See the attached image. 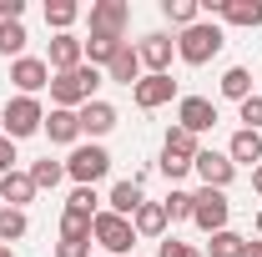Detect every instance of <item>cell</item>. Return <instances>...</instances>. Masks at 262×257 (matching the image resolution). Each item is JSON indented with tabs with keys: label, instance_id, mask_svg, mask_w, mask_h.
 Here are the masks:
<instances>
[{
	"label": "cell",
	"instance_id": "6da1fadb",
	"mask_svg": "<svg viewBox=\"0 0 262 257\" xmlns=\"http://www.w3.org/2000/svg\"><path fill=\"white\" fill-rule=\"evenodd\" d=\"M96 86H101V71H96V66H76V71L51 76V101H56V111H71V106H86Z\"/></svg>",
	"mask_w": 262,
	"mask_h": 257
},
{
	"label": "cell",
	"instance_id": "7a4b0ae2",
	"mask_svg": "<svg viewBox=\"0 0 262 257\" xmlns=\"http://www.w3.org/2000/svg\"><path fill=\"white\" fill-rule=\"evenodd\" d=\"M217 51H222V31H217V26H202V20L187 26L182 40H177V56H182L187 66H207Z\"/></svg>",
	"mask_w": 262,
	"mask_h": 257
},
{
	"label": "cell",
	"instance_id": "3957f363",
	"mask_svg": "<svg viewBox=\"0 0 262 257\" xmlns=\"http://www.w3.org/2000/svg\"><path fill=\"white\" fill-rule=\"evenodd\" d=\"M91 237L106 247V257H121V252H131V247H136V227H131L126 217H116V212H96Z\"/></svg>",
	"mask_w": 262,
	"mask_h": 257
},
{
	"label": "cell",
	"instance_id": "277c9868",
	"mask_svg": "<svg viewBox=\"0 0 262 257\" xmlns=\"http://www.w3.org/2000/svg\"><path fill=\"white\" fill-rule=\"evenodd\" d=\"M106 172H111L106 146H76V152H71V161H66V177H76V187H96Z\"/></svg>",
	"mask_w": 262,
	"mask_h": 257
},
{
	"label": "cell",
	"instance_id": "5b68a950",
	"mask_svg": "<svg viewBox=\"0 0 262 257\" xmlns=\"http://www.w3.org/2000/svg\"><path fill=\"white\" fill-rule=\"evenodd\" d=\"M40 126H46V111H40V101H35V96H15L10 106H5V136H10V141L35 136Z\"/></svg>",
	"mask_w": 262,
	"mask_h": 257
},
{
	"label": "cell",
	"instance_id": "8992f818",
	"mask_svg": "<svg viewBox=\"0 0 262 257\" xmlns=\"http://www.w3.org/2000/svg\"><path fill=\"white\" fill-rule=\"evenodd\" d=\"M196 197V207H192V222L202 227V232H227V212H232V202L217 187H202V192H192Z\"/></svg>",
	"mask_w": 262,
	"mask_h": 257
},
{
	"label": "cell",
	"instance_id": "52a82bcc",
	"mask_svg": "<svg viewBox=\"0 0 262 257\" xmlns=\"http://www.w3.org/2000/svg\"><path fill=\"white\" fill-rule=\"evenodd\" d=\"M126 20H131L126 0H96V5H91V35H116V40H121Z\"/></svg>",
	"mask_w": 262,
	"mask_h": 257
},
{
	"label": "cell",
	"instance_id": "ba28073f",
	"mask_svg": "<svg viewBox=\"0 0 262 257\" xmlns=\"http://www.w3.org/2000/svg\"><path fill=\"white\" fill-rule=\"evenodd\" d=\"M177 121H182V131H212L217 126V106L207 96H182V106H177Z\"/></svg>",
	"mask_w": 262,
	"mask_h": 257
},
{
	"label": "cell",
	"instance_id": "9c48e42d",
	"mask_svg": "<svg viewBox=\"0 0 262 257\" xmlns=\"http://www.w3.org/2000/svg\"><path fill=\"white\" fill-rule=\"evenodd\" d=\"M131 96H136L141 111H157V106H166V101L177 96V81H171V76H141V81L131 86Z\"/></svg>",
	"mask_w": 262,
	"mask_h": 257
},
{
	"label": "cell",
	"instance_id": "30bf717a",
	"mask_svg": "<svg viewBox=\"0 0 262 257\" xmlns=\"http://www.w3.org/2000/svg\"><path fill=\"white\" fill-rule=\"evenodd\" d=\"M202 5L232 26H262V0H202Z\"/></svg>",
	"mask_w": 262,
	"mask_h": 257
},
{
	"label": "cell",
	"instance_id": "8fae6325",
	"mask_svg": "<svg viewBox=\"0 0 262 257\" xmlns=\"http://www.w3.org/2000/svg\"><path fill=\"white\" fill-rule=\"evenodd\" d=\"M10 81L31 96V91H40V86H51V66L46 61H35V56H20V61L10 66Z\"/></svg>",
	"mask_w": 262,
	"mask_h": 257
},
{
	"label": "cell",
	"instance_id": "7c38bea8",
	"mask_svg": "<svg viewBox=\"0 0 262 257\" xmlns=\"http://www.w3.org/2000/svg\"><path fill=\"white\" fill-rule=\"evenodd\" d=\"M192 166L202 172V182H207V187H217V192L227 187V182H232V172H237V166H232V157H222V152H196V161H192Z\"/></svg>",
	"mask_w": 262,
	"mask_h": 257
},
{
	"label": "cell",
	"instance_id": "4fadbf2b",
	"mask_svg": "<svg viewBox=\"0 0 262 257\" xmlns=\"http://www.w3.org/2000/svg\"><path fill=\"white\" fill-rule=\"evenodd\" d=\"M76 121L86 136H106V131L116 126V106H106V101H86L81 111H76Z\"/></svg>",
	"mask_w": 262,
	"mask_h": 257
},
{
	"label": "cell",
	"instance_id": "5bb4252c",
	"mask_svg": "<svg viewBox=\"0 0 262 257\" xmlns=\"http://www.w3.org/2000/svg\"><path fill=\"white\" fill-rule=\"evenodd\" d=\"M81 56H86V46H81L76 35H56V40H51V56H46V66L61 76V71H76V66H81Z\"/></svg>",
	"mask_w": 262,
	"mask_h": 257
},
{
	"label": "cell",
	"instance_id": "9a60e30c",
	"mask_svg": "<svg viewBox=\"0 0 262 257\" xmlns=\"http://www.w3.org/2000/svg\"><path fill=\"white\" fill-rule=\"evenodd\" d=\"M106 76H111V81H121V86H136V81H141V56H136V46H131V40H121V51L111 56Z\"/></svg>",
	"mask_w": 262,
	"mask_h": 257
},
{
	"label": "cell",
	"instance_id": "2e32d148",
	"mask_svg": "<svg viewBox=\"0 0 262 257\" xmlns=\"http://www.w3.org/2000/svg\"><path fill=\"white\" fill-rule=\"evenodd\" d=\"M31 197H35V182H31V172H5V177H0V202H10L15 212H20V207H26Z\"/></svg>",
	"mask_w": 262,
	"mask_h": 257
},
{
	"label": "cell",
	"instance_id": "e0dca14e",
	"mask_svg": "<svg viewBox=\"0 0 262 257\" xmlns=\"http://www.w3.org/2000/svg\"><path fill=\"white\" fill-rule=\"evenodd\" d=\"M136 56H141V66H151V76H166V66H171V40H166V35H146V40L136 46Z\"/></svg>",
	"mask_w": 262,
	"mask_h": 257
},
{
	"label": "cell",
	"instance_id": "ac0fdd59",
	"mask_svg": "<svg viewBox=\"0 0 262 257\" xmlns=\"http://www.w3.org/2000/svg\"><path fill=\"white\" fill-rule=\"evenodd\" d=\"M111 212H116V217H126V222L141 212V182H136V177L111 187Z\"/></svg>",
	"mask_w": 262,
	"mask_h": 257
},
{
	"label": "cell",
	"instance_id": "d6986e66",
	"mask_svg": "<svg viewBox=\"0 0 262 257\" xmlns=\"http://www.w3.org/2000/svg\"><path fill=\"white\" fill-rule=\"evenodd\" d=\"M131 227H136V237H162L166 232V207L162 202H141V212L131 217Z\"/></svg>",
	"mask_w": 262,
	"mask_h": 257
},
{
	"label": "cell",
	"instance_id": "ffe728a7",
	"mask_svg": "<svg viewBox=\"0 0 262 257\" xmlns=\"http://www.w3.org/2000/svg\"><path fill=\"white\" fill-rule=\"evenodd\" d=\"M46 136H51V141H76V136H81V121H76V111H51V116H46Z\"/></svg>",
	"mask_w": 262,
	"mask_h": 257
},
{
	"label": "cell",
	"instance_id": "44dd1931",
	"mask_svg": "<svg viewBox=\"0 0 262 257\" xmlns=\"http://www.w3.org/2000/svg\"><path fill=\"white\" fill-rule=\"evenodd\" d=\"M227 157H232V166H237V161H257L262 157V136L257 131H237V136H232V146H227Z\"/></svg>",
	"mask_w": 262,
	"mask_h": 257
},
{
	"label": "cell",
	"instance_id": "7402d4cb",
	"mask_svg": "<svg viewBox=\"0 0 262 257\" xmlns=\"http://www.w3.org/2000/svg\"><path fill=\"white\" fill-rule=\"evenodd\" d=\"M162 152H166V157H182V161H196V152H202V146H196L192 131L171 126V131H166V146H162Z\"/></svg>",
	"mask_w": 262,
	"mask_h": 257
},
{
	"label": "cell",
	"instance_id": "603a6c76",
	"mask_svg": "<svg viewBox=\"0 0 262 257\" xmlns=\"http://www.w3.org/2000/svg\"><path fill=\"white\" fill-rule=\"evenodd\" d=\"M91 222H96L91 212H71V207H66L61 212V237L66 242H86V237H91Z\"/></svg>",
	"mask_w": 262,
	"mask_h": 257
},
{
	"label": "cell",
	"instance_id": "cb8c5ba5",
	"mask_svg": "<svg viewBox=\"0 0 262 257\" xmlns=\"http://www.w3.org/2000/svg\"><path fill=\"white\" fill-rule=\"evenodd\" d=\"M222 96H232V101H237V106H242V101L252 96V76H247L242 66H232L227 76H222Z\"/></svg>",
	"mask_w": 262,
	"mask_h": 257
},
{
	"label": "cell",
	"instance_id": "d4e9b609",
	"mask_svg": "<svg viewBox=\"0 0 262 257\" xmlns=\"http://www.w3.org/2000/svg\"><path fill=\"white\" fill-rule=\"evenodd\" d=\"M26 51V26L20 20H0V56H20Z\"/></svg>",
	"mask_w": 262,
	"mask_h": 257
},
{
	"label": "cell",
	"instance_id": "484cf974",
	"mask_svg": "<svg viewBox=\"0 0 262 257\" xmlns=\"http://www.w3.org/2000/svg\"><path fill=\"white\" fill-rule=\"evenodd\" d=\"M76 15H81V5H76V0H51V5H46V26H56L61 35H66V26H71Z\"/></svg>",
	"mask_w": 262,
	"mask_h": 257
},
{
	"label": "cell",
	"instance_id": "4316f807",
	"mask_svg": "<svg viewBox=\"0 0 262 257\" xmlns=\"http://www.w3.org/2000/svg\"><path fill=\"white\" fill-rule=\"evenodd\" d=\"M162 10H166V20L171 26H196V0H162Z\"/></svg>",
	"mask_w": 262,
	"mask_h": 257
},
{
	"label": "cell",
	"instance_id": "83f0119b",
	"mask_svg": "<svg viewBox=\"0 0 262 257\" xmlns=\"http://www.w3.org/2000/svg\"><path fill=\"white\" fill-rule=\"evenodd\" d=\"M81 46H86L91 66H96V61H106V66H111V56L121 51V40H116V35H91V40H81Z\"/></svg>",
	"mask_w": 262,
	"mask_h": 257
},
{
	"label": "cell",
	"instance_id": "f1b7e54d",
	"mask_svg": "<svg viewBox=\"0 0 262 257\" xmlns=\"http://www.w3.org/2000/svg\"><path fill=\"white\" fill-rule=\"evenodd\" d=\"M247 252V237L237 232H212V257H242Z\"/></svg>",
	"mask_w": 262,
	"mask_h": 257
},
{
	"label": "cell",
	"instance_id": "f546056e",
	"mask_svg": "<svg viewBox=\"0 0 262 257\" xmlns=\"http://www.w3.org/2000/svg\"><path fill=\"white\" fill-rule=\"evenodd\" d=\"M15 237H26V212L0 207V242H15Z\"/></svg>",
	"mask_w": 262,
	"mask_h": 257
},
{
	"label": "cell",
	"instance_id": "4dcf8cb0",
	"mask_svg": "<svg viewBox=\"0 0 262 257\" xmlns=\"http://www.w3.org/2000/svg\"><path fill=\"white\" fill-rule=\"evenodd\" d=\"M61 177H66V161H51V157H46V161H35V166H31V182H35V187H56Z\"/></svg>",
	"mask_w": 262,
	"mask_h": 257
},
{
	"label": "cell",
	"instance_id": "1f68e13d",
	"mask_svg": "<svg viewBox=\"0 0 262 257\" xmlns=\"http://www.w3.org/2000/svg\"><path fill=\"white\" fill-rule=\"evenodd\" d=\"M162 207H166V222H187V217H192V207H196V197H192V192H171Z\"/></svg>",
	"mask_w": 262,
	"mask_h": 257
},
{
	"label": "cell",
	"instance_id": "d6a6232c",
	"mask_svg": "<svg viewBox=\"0 0 262 257\" xmlns=\"http://www.w3.org/2000/svg\"><path fill=\"white\" fill-rule=\"evenodd\" d=\"M66 207H71V212H91V217H96V192H91V187H76Z\"/></svg>",
	"mask_w": 262,
	"mask_h": 257
},
{
	"label": "cell",
	"instance_id": "836d02e7",
	"mask_svg": "<svg viewBox=\"0 0 262 257\" xmlns=\"http://www.w3.org/2000/svg\"><path fill=\"white\" fill-rule=\"evenodd\" d=\"M242 121H247V131L262 126V96H247V101H242Z\"/></svg>",
	"mask_w": 262,
	"mask_h": 257
},
{
	"label": "cell",
	"instance_id": "e575fe53",
	"mask_svg": "<svg viewBox=\"0 0 262 257\" xmlns=\"http://www.w3.org/2000/svg\"><path fill=\"white\" fill-rule=\"evenodd\" d=\"M157 257H202V252H192L187 242H177V237H166L162 247H157Z\"/></svg>",
	"mask_w": 262,
	"mask_h": 257
},
{
	"label": "cell",
	"instance_id": "d590c367",
	"mask_svg": "<svg viewBox=\"0 0 262 257\" xmlns=\"http://www.w3.org/2000/svg\"><path fill=\"white\" fill-rule=\"evenodd\" d=\"M162 172L171 177V182H177V177H187V172H192V161H182V157H166V152H162Z\"/></svg>",
	"mask_w": 262,
	"mask_h": 257
},
{
	"label": "cell",
	"instance_id": "8d00e7d4",
	"mask_svg": "<svg viewBox=\"0 0 262 257\" xmlns=\"http://www.w3.org/2000/svg\"><path fill=\"white\" fill-rule=\"evenodd\" d=\"M56 257H91V237H86V242H66V237H61Z\"/></svg>",
	"mask_w": 262,
	"mask_h": 257
},
{
	"label": "cell",
	"instance_id": "74e56055",
	"mask_svg": "<svg viewBox=\"0 0 262 257\" xmlns=\"http://www.w3.org/2000/svg\"><path fill=\"white\" fill-rule=\"evenodd\" d=\"M5 172H15V141L10 136H0V177Z\"/></svg>",
	"mask_w": 262,
	"mask_h": 257
},
{
	"label": "cell",
	"instance_id": "f35d334b",
	"mask_svg": "<svg viewBox=\"0 0 262 257\" xmlns=\"http://www.w3.org/2000/svg\"><path fill=\"white\" fill-rule=\"evenodd\" d=\"M26 15V0H0V20H20Z\"/></svg>",
	"mask_w": 262,
	"mask_h": 257
},
{
	"label": "cell",
	"instance_id": "ab89813d",
	"mask_svg": "<svg viewBox=\"0 0 262 257\" xmlns=\"http://www.w3.org/2000/svg\"><path fill=\"white\" fill-rule=\"evenodd\" d=\"M242 257H262V242H247V252Z\"/></svg>",
	"mask_w": 262,
	"mask_h": 257
},
{
	"label": "cell",
	"instance_id": "60d3db41",
	"mask_svg": "<svg viewBox=\"0 0 262 257\" xmlns=\"http://www.w3.org/2000/svg\"><path fill=\"white\" fill-rule=\"evenodd\" d=\"M252 187H257V192H262V166H257V172H252Z\"/></svg>",
	"mask_w": 262,
	"mask_h": 257
},
{
	"label": "cell",
	"instance_id": "b9f144b4",
	"mask_svg": "<svg viewBox=\"0 0 262 257\" xmlns=\"http://www.w3.org/2000/svg\"><path fill=\"white\" fill-rule=\"evenodd\" d=\"M257 237H262V212H257Z\"/></svg>",
	"mask_w": 262,
	"mask_h": 257
},
{
	"label": "cell",
	"instance_id": "7bdbcfd3",
	"mask_svg": "<svg viewBox=\"0 0 262 257\" xmlns=\"http://www.w3.org/2000/svg\"><path fill=\"white\" fill-rule=\"evenodd\" d=\"M0 257H10V247H0Z\"/></svg>",
	"mask_w": 262,
	"mask_h": 257
},
{
	"label": "cell",
	"instance_id": "ee69618b",
	"mask_svg": "<svg viewBox=\"0 0 262 257\" xmlns=\"http://www.w3.org/2000/svg\"><path fill=\"white\" fill-rule=\"evenodd\" d=\"M0 126H5V111H0Z\"/></svg>",
	"mask_w": 262,
	"mask_h": 257
}]
</instances>
